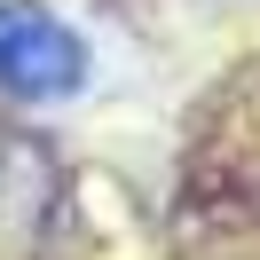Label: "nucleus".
Wrapping results in <instances>:
<instances>
[{"instance_id": "nucleus-1", "label": "nucleus", "mask_w": 260, "mask_h": 260, "mask_svg": "<svg viewBox=\"0 0 260 260\" xmlns=\"http://www.w3.org/2000/svg\"><path fill=\"white\" fill-rule=\"evenodd\" d=\"M87 87V40L32 0H0V95L8 103H63Z\"/></svg>"}, {"instance_id": "nucleus-2", "label": "nucleus", "mask_w": 260, "mask_h": 260, "mask_svg": "<svg viewBox=\"0 0 260 260\" xmlns=\"http://www.w3.org/2000/svg\"><path fill=\"white\" fill-rule=\"evenodd\" d=\"M48 213H55V158L32 134L0 126V260H32Z\"/></svg>"}]
</instances>
